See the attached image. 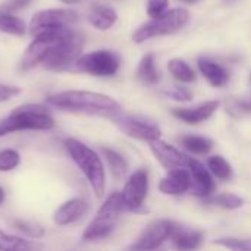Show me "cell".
<instances>
[{"label": "cell", "instance_id": "e575fe53", "mask_svg": "<svg viewBox=\"0 0 251 251\" xmlns=\"http://www.w3.org/2000/svg\"><path fill=\"white\" fill-rule=\"evenodd\" d=\"M22 93L21 87H16V85H7V84H3L0 82V103H4L16 96H19Z\"/></svg>", "mask_w": 251, "mask_h": 251}, {"label": "cell", "instance_id": "836d02e7", "mask_svg": "<svg viewBox=\"0 0 251 251\" xmlns=\"http://www.w3.org/2000/svg\"><path fill=\"white\" fill-rule=\"evenodd\" d=\"M169 7V0H147V15L156 18L163 15Z\"/></svg>", "mask_w": 251, "mask_h": 251}, {"label": "cell", "instance_id": "ba28073f", "mask_svg": "<svg viewBox=\"0 0 251 251\" xmlns=\"http://www.w3.org/2000/svg\"><path fill=\"white\" fill-rule=\"evenodd\" d=\"M74 68L93 76H113L121 68V57L112 50H94L81 54Z\"/></svg>", "mask_w": 251, "mask_h": 251}, {"label": "cell", "instance_id": "ac0fdd59", "mask_svg": "<svg viewBox=\"0 0 251 251\" xmlns=\"http://www.w3.org/2000/svg\"><path fill=\"white\" fill-rule=\"evenodd\" d=\"M197 66L201 75L209 81L210 85L216 88H224L229 82V72L219 63L207 57H199Z\"/></svg>", "mask_w": 251, "mask_h": 251}, {"label": "cell", "instance_id": "52a82bcc", "mask_svg": "<svg viewBox=\"0 0 251 251\" xmlns=\"http://www.w3.org/2000/svg\"><path fill=\"white\" fill-rule=\"evenodd\" d=\"M78 21V13L71 9H44L37 12L29 22V34L32 37L51 34L72 28Z\"/></svg>", "mask_w": 251, "mask_h": 251}, {"label": "cell", "instance_id": "484cf974", "mask_svg": "<svg viewBox=\"0 0 251 251\" xmlns=\"http://www.w3.org/2000/svg\"><path fill=\"white\" fill-rule=\"evenodd\" d=\"M181 144L194 154H207L212 150L213 141L200 135H185L181 138Z\"/></svg>", "mask_w": 251, "mask_h": 251}, {"label": "cell", "instance_id": "8992f818", "mask_svg": "<svg viewBox=\"0 0 251 251\" xmlns=\"http://www.w3.org/2000/svg\"><path fill=\"white\" fill-rule=\"evenodd\" d=\"M84 47L82 34L74 31L72 28L54 44L43 60V66L49 71H66L75 66V62L81 56Z\"/></svg>", "mask_w": 251, "mask_h": 251}, {"label": "cell", "instance_id": "8fae6325", "mask_svg": "<svg viewBox=\"0 0 251 251\" xmlns=\"http://www.w3.org/2000/svg\"><path fill=\"white\" fill-rule=\"evenodd\" d=\"M71 28H66L63 31H57V32H51V34H44V35H38L34 37V41L26 47L21 63H19V69L21 71H29L32 68H35L37 65H41L43 60L46 59V56L49 54V51L54 47V44L69 31Z\"/></svg>", "mask_w": 251, "mask_h": 251}, {"label": "cell", "instance_id": "74e56055", "mask_svg": "<svg viewBox=\"0 0 251 251\" xmlns=\"http://www.w3.org/2000/svg\"><path fill=\"white\" fill-rule=\"evenodd\" d=\"M184 3H196V1H200V0H181Z\"/></svg>", "mask_w": 251, "mask_h": 251}, {"label": "cell", "instance_id": "7a4b0ae2", "mask_svg": "<svg viewBox=\"0 0 251 251\" xmlns=\"http://www.w3.org/2000/svg\"><path fill=\"white\" fill-rule=\"evenodd\" d=\"M65 149L75 165L81 169L94 194L100 199L106 190V172L99 154L76 138H66Z\"/></svg>", "mask_w": 251, "mask_h": 251}, {"label": "cell", "instance_id": "cb8c5ba5", "mask_svg": "<svg viewBox=\"0 0 251 251\" xmlns=\"http://www.w3.org/2000/svg\"><path fill=\"white\" fill-rule=\"evenodd\" d=\"M101 151H103V156L107 162V166H109L113 178L122 179L128 172V163H126L125 157L112 149H101Z\"/></svg>", "mask_w": 251, "mask_h": 251}, {"label": "cell", "instance_id": "d6a6232c", "mask_svg": "<svg viewBox=\"0 0 251 251\" xmlns=\"http://www.w3.org/2000/svg\"><path fill=\"white\" fill-rule=\"evenodd\" d=\"M215 244L218 246H222L225 249H229V250H251V241L247 240H238V238H219L215 241Z\"/></svg>", "mask_w": 251, "mask_h": 251}, {"label": "cell", "instance_id": "d6986e66", "mask_svg": "<svg viewBox=\"0 0 251 251\" xmlns=\"http://www.w3.org/2000/svg\"><path fill=\"white\" fill-rule=\"evenodd\" d=\"M116 21H118V13L110 6L97 4L88 13V22L100 31L110 29L116 24Z\"/></svg>", "mask_w": 251, "mask_h": 251}, {"label": "cell", "instance_id": "5b68a950", "mask_svg": "<svg viewBox=\"0 0 251 251\" xmlns=\"http://www.w3.org/2000/svg\"><path fill=\"white\" fill-rule=\"evenodd\" d=\"M190 22V12L184 7H175L166 10L163 15L151 18V21L143 24L132 34V40L137 44H141L150 38L169 35L181 31Z\"/></svg>", "mask_w": 251, "mask_h": 251}, {"label": "cell", "instance_id": "f1b7e54d", "mask_svg": "<svg viewBox=\"0 0 251 251\" xmlns=\"http://www.w3.org/2000/svg\"><path fill=\"white\" fill-rule=\"evenodd\" d=\"M13 228L18 229L19 232H22L24 235L32 238V240H40L46 234L43 226H40L38 224L29 222V221H15L13 222Z\"/></svg>", "mask_w": 251, "mask_h": 251}, {"label": "cell", "instance_id": "d4e9b609", "mask_svg": "<svg viewBox=\"0 0 251 251\" xmlns=\"http://www.w3.org/2000/svg\"><path fill=\"white\" fill-rule=\"evenodd\" d=\"M168 69L174 75V78H176L181 82H194L196 81L194 69L185 60H182L179 57L171 59L168 63Z\"/></svg>", "mask_w": 251, "mask_h": 251}, {"label": "cell", "instance_id": "1f68e13d", "mask_svg": "<svg viewBox=\"0 0 251 251\" xmlns=\"http://www.w3.org/2000/svg\"><path fill=\"white\" fill-rule=\"evenodd\" d=\"M163 96H166L168 99H172L175 101H190L193 99V93L185 88V87H179V85H172L168 87L162 91Z\"/></svg>", "mask_w": 251, "mask_h": 251}, {"label": "cell", "instance_id": "8d00e7d4", "mask_svg": "<svg viewBox=\"0 0 251 251\" xmlns=\"http://www.w3.org/2000/svg\"><path fill=\"white\" fill-rule=\"evenodd\" d=\"M3 201H4V190L0 187V204H1Z\"/></svg>", "mask_w": 251, "mask_h": 251}, {"label": "cell", "instance_id": "e0dca14e", "mask_svg": "<svg viewBox=\"0 0 251 251\" xmlns=\"http://www.w3.org/2000/svg\"><path fill=\"white\" fill-rule=\"evenodd\" d=\"M219 107V101L218 100H210V101H204L199 106L194 107H181V109H174L172 115L188 124V125H197L201 124L204 121H207L210 116H213V113L218 110Z\"/></svg>", "mask_w": 251, "mask_h": 251}, {"label": "cell", "instance_id": "7402d4cb", "mask_svg": "<svg viewBox=\"0 0 251 251\" xmlns=\"http://www.w3.org/2000/svg\"><path fill=\"white\" fill-rule=\"evenodd\" d=\"M43 244L31 240H25L21 237L9 235L0 229V250L1 251H34L41 250Z\"/></svg>", "mask_w": 251, "mask_h": 251}, {"label": "cell", "instance_id": "f546056e", "mask_svg": "<svg viewBox=\"0 0 251 251\" xmlns=\"http://www.w3.org/2000/svg\"><path fill=\"white\" fill-rule=\"evenodd\" d=\"M21 162V156L13 149H4L0 151V172L13 171Z\"/></svg>", "mask_w": 251, "mask_h": 251}, {"label": "cell", "instance_id": "6da1fadb", "mask_svg": "<svg viewBox=\"0 0 251 251\" xmlns=\"http://www.w3.org/2000/svg\"><path fill=\"white\" fill-rule=\"evenodd\" d=\"M46 101L60 110L87 113V115H100L106 118H113L122 112L121 104L107 94L84 91V90H66L56 94H51Z\"/></svg>", "mask_w": 251, "mask_h": 251}, {"label": "cell", "instance_id": "4dcf8cb0", "mask_svg": "<svg viewBox=\"0 0 251 251\" xmlns=\"http://www.w3.org/2000/svg\"><path fill=\"white\" fill-rule=\"evenodd\" d=\"M228 113L234 118L251 115V99H232L228 106Z\"/></svg>", "mask_w": 251, "mask_h": 251}, {"label": "cell", "instance_id": "30bf717a", "mask_svg": "<svg viewBox=\"0 0 251 251\" xmlns=\"http://www.w3.org/2000/svg\"><path fill=\"white\" fill-rule=\"evenodd\" d=\"M176 224L168 219H159L153 221L146 226V229L140 234V237L129 246L131 250H156L159 249L163 243H166L174 231L176 229Z\"/></svg>", "mask_w": 251, "mask_h": 251}, {"label": "cell", "instance_id": "4fadbf2b", "mask_svg": "<svg viewBox=\"0 0 251 251\" xmlns=\"http://www.w3.org/2000/svg\"><path fill=\"white\" fill-rule=\"evenodd\" d=\"M150 144V149L154 154V157L169 171V169H176V168H187L190 165L191 157H188L187 154L181 153L178 149H175L174 146L159 140H154Z\"/></svg>", "mask_w": 251, "mask_h": 251}, {"label": "cell", "instance_id": "2e32d148", "mask_svg": "<svg viewBox=\"0 0 251 251\" xmlns=\"http://www.w3.org/2000/svg\"><path fill=\"white\" fill-rule=\"evenodd\" d=\"M87 212H88L87 200L82 199V197H75V199H71V200L65 201L54 212L53 221L59 226H66V225L75 224L79 219H82Z\"/></svg>", "mask_w": 251, "mask_h": 251}, {"label": "cell", "instance_id": "3957f363", "mask_svg": "<svg viewBox=\"0 0 251 251\" xmlns=\"http://www.w3.org/2000/svg\"><path fill=\"white\" fill-rule=\"evenodd\" d=\"M54 119L43 104H24L0 121V138L18 131H49Z\"/></svg>", "mask_w": 251, "mask_h": 251}, {"label": "cell", "instance_id": "9c48e42d", "mask_svg": "<svg viewBox=\"0 0 251 251\" xmlns=\"http://www.w3.org/2000/svg\"><path fill=\"white\" fill-rule=\"evenodd\" d=\"M115 125L128 137L151 143L154 140H159L162 135V129L157 124H154L150 119H146L143 116H132V115H122L118 113L112 118Z\"/></svg>", "mask_w": 251, "mask_h": 251}, {"label": "cell", "instance_id": "d590c367", "mask_svg": "<svg viewBox=\"0 0 251 251\" xmlns=\"http://www.w3.org/2000/svg\"><path fill=\"white\" fill-rule=\"evenodd\" d=\"M59 1H63V3H66V4H74V3H79V1H82V0H59Z\"/></svg>", "mask_w": 251, "mask_h": 251}, {"label": "cell", "instance_id": "277c9868", "mask_svg": "<svg viewBox=\"0 0 251 251\" xmlns=\"http://www.w3.org/2000/svg\"><path fill=\"white\" fill-rule=\"evenodd\" d=\"M126 210L121 193H112L99 209L96 218L88 224L82 234L84 241H97L107 238L116 228L122 212Z\"/></svg>", "mask_w": 251, "mask_h": 251}, {"label": "cell", "instance_id": "9a60e30c", "mask_svg": "<svg viewBox=\"0 0 251 251\" xmlns=\"http://www.w3.org/2000/svg\"><path fill=\"white\" fill-rule=\"evenodd\" d=\"M188 171H190L191 179H193V185H191L190 191L199 197L212 196L215 191V182H213V178L210 175V171L206 169L203 163H200L199 160H196L193 157L190 160Z\"/></svg>", "mask_w": 251, "mask_h": 251}, {"label": "cell", "instance_id": "7c38bea8", "mask_svg": "<svg viewBox=\"0 0 251 251\" xmlns=\"http://www.w3.org/2000/svg\"><path fill=\"white\" fill-rule=\"evenodd\" d=\"M147 191H149V172L147 169H138L129 176L121 193L126 210L138 212L144 206Z\"/></svg>", "mask_w": 251, "mask_h": 251}, {"label": "cell", "instance_id": "44dd1931", "mask_svg": "<svg viewBox=\"0 0 251 251\" xmlns=\"http://www.w3.org/2000/svg\"><path fill=\"white\" fill-rule=\"evenodd\" d=\"M137 79L144 85H156L160 81V72L156 68L154 56L151 53L141 57L137 68Z\"/></svg>", "mask_w": 251, "mask_h": 251}, {"label": "cell", "instance_id": "ffe728a7", "mask_svg": "<svg viewBox=\"0 0 251 251\" xmlns=\"http://www.w3.org/2000/svg\"><path fill=\"white\" fill-rule=\"evenodd\" d=\"M171 240L178 250H194V249L200 247V244L203 241V234L199 231L182 228L178 225L176 229L174 231Z\"/></svg>", "mask_w": 251, "mask_h": 251}, {"label": "cell", "instance_id": "603a6c76", "mask_svg": "<svg viewBox=\"0 0 251 251\" xmlns=\"http://www.w3.org/2000/svg\"><path fill=\"white\" fill-rule=\"evenodd\" d=\"M26 24L10 13L7 9H0V32L10 34V35H24L26 32Z\"/></svg>", "mask_w": 251, "mask_h": 251}, {"label": "cell", "instance_id": "83f0119b", "mask_svg": "<svg viewBox=\"0 0 251 251\" xmlns=\"http://www.w3.org/2000/svg\"><path fill=\"white\" fill-rule=\"evenodd\" d=\"M207 203L210 204H215V206H219L222 209H228V210H235V209H240L243 204H244V200L235 194H229V193H225V194H219L216 197H207Z\"/></svg>", "mask_w": 251, "mask_h": 251}, {"label": "cell", "instance_id": "4316f807", "mask_svg": "<svg viewBox=\"0 0 251 251\" xmlns=\"http://www.w3.org/2000/svg\"><path fill=\"white\" fill-rule=\"evenodd\" d=\"M209 171L221 181H229L232 178V168L222 156H212L207 160Z\"/></svg>", "mask_w": 251, "mask_h": 251}, {"label": "cell", "instance_id": "5bb4252c", "mask_svg": "<svg viewBox=\"0 0 251 251\" xmlns=\"http://www.w3.org/2000/svg\"><path fill=\"white\" fill-rule=\"evenodd\" d=\"M191 185H193V179L190 171L187 168H176V169H169L166 176L162 178L159 184V190L166 196H181L190 191Z\"/></svg>", "mask_w": 251, "mask_h": 251}]
</instances>
